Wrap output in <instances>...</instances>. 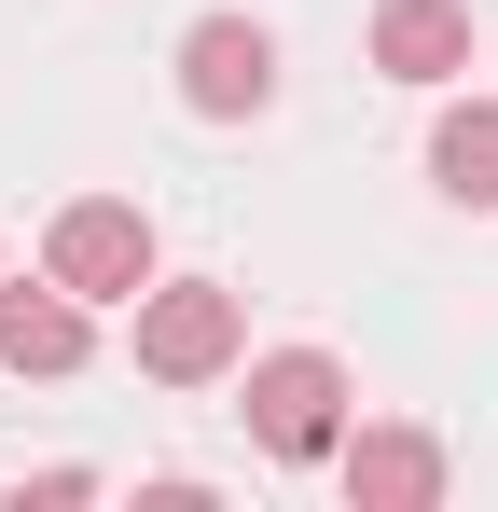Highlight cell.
I'll list each match as a JSON object with an SVG mask.
<instances>
[{
  "instance_id": "1",
  "label": "cell",
  "mask_w": 498,
  "mask_h": 512,
  "mask_svg": "<svg viewBox=\"0 0 498 512\" xmlns=\"http://www.w3.org/2000/svg\"><path fill=\"white\" fill-rule=\"evenodd\" d=\"M236 360H249V305L222 277H153L139 291V374L153 388H222Z\"/></svg>"
},
{
  "instance_id": "2",
  "label": "cell",
  "mask_w": 498,
  "mask_h": 512,
  "mask_svg": "<svg viewBox=\"0 0 498 512\" xmlns=\"http://www.w3.org/2000/svg\"><path fill=\"white\" fill-rule=\"evenodd\" d=\"M249 443L291 457V471H332V443H346V360L332 346H263L249 360Z\"/></svg>"
},
{
  "instance_id": "3",
  "label": "cell",
  "mask_w": 498,
  "mask_h": 512,
  "mask_svg": "<svg viewBox=\"0 0 498 512\" xmlns=\"http://www.w3.org/2000/svg\"><path fill=\"white\" fill-rule=\"evenodd\" d=\"M42 277L83 291V305H139V291H153V222H139V194H70L56 236H42Z\"/></svg>"
},
{
  "instance_id": "4",
  "label": "cell",
  "mask_w": 498,
  "mask_h": 512,
  "mask_svg": "<svg viewBox=\"0 0 498 512\" xmlns=\"http://www.w3.org/2000/svg\"><path fill=\"white\" fill-rule=\"evenodd\" d=\"M277 97V28L263 14H194L180 28V111L194 125H249Z\"/></svg>"
},
{
  "instance_id": "5",
  "label": "cell",
  "mask_w": 498,
  "mask_h": 512,
  "mask_svg": "<svg viewBox=\"0 0 498 512\" xmlns=\"http://www.w3.org/2000/svg\"><path fill=\"white\" fill-rule=\"evenodd\" d=\"M97 360V305L83 291H56V277H0V374H83Z\"/></svg>"
},
{
  "instance_id": "6",
  "label": "cell",
  "mask_w": 498,
  "mask_h": 512,
  "mask_svg": "<svg viewBox=\"0 0 498 512\" xmlns=\"http://www.w3.org/2000/svg\"><path fill=\"white\" fill-rule=\"evenodd\" d=\"M332 471H346L360 512H429V499H443V443H429V429H346Z\"/></svg>"
},
{
  "instance_id": "7",
  "label": "cell",
  "mask_w": 498,
  "mask_h": 512,
  "mask_svg": "<svg viewBox=\"0 0 498 512\" xmlns=\"http://www.w3.org/2000/svg\"><path fill=\"white\" fill-rule=\"evenodd\" d=\"M374 70L388 84H457L471 70V0H374Z\"/></svg>"
},
{
  "instance_id": "8",
  "label": "cell",
  "mask_w": 498,
  "mask_h": 512,
  "mask_svg": "<svg viewBox=\"0 0 498 512\" xmlns=\"http://www.w3.org/2000/svg\"><path fill=\"white\" fill-rule=\"evenodd\" d=\"M429 180H443L457 208H498V97H457V111L429 125Z\"/></svg>"
}]
</instances>
